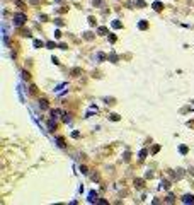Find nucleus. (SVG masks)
Segmentation results:
<instances>
[{
  "instance_id": "obj_3",
  "label": "nucleus",
  "mask_w": 194,
  "mask_h": 205,
  "mask_svg": "<svg viewBox=\"0 0 194 205\" xmlns=\"http://www.w3.org/2000/svg\"><path fill=\"white\" fill-rule=\"evenodd\" d=\"M153 9H155V10H162V4H160V2H155V4H153Z\"/></svg>"
},
{
  "instance_id": "obj_13",
  "label": "nucleus",
  "mask_w": 194,
  "mask_h": 205,
  "mask_svg": "<svg viewBox=\"0 0 194 205\" xmlns=\"http://www.w3.org/2000/svg\"><path fill=\"white\" fill-rule=\"evenodd\" d=\"M48 106V104H46V99H43V101H41V108H46Z\"/></svg>"
},
{
  "instance_id": "obj_2",
  "label": "nucleus",
  "mask_w": 194,
  "mask_h": 205,
  "mask_svg": "<svg viewBox=\"0 0 194 205\" xmlns=\"http://www.w3.org/2000/svg\"><path fill=\"white\" fill-rule=\"evenodd\" d=\"M182 202H184V204H194V196L193 195H186L184 198H182Z\"/></svg>"
},
{
  "instance_id": "obj_4",
  "label": "nucleus",
  "mask_w": 194,
  "mask_h": 205,
  "mask_svg": "<svg viewBox=\"0 0 194 205\" xmlns=\"http://www.w3.org/2000/svg\"><path fill=\"white\" fill-rule=\"evenodd\" d=\"M89 196H90V198H89L90 202H96V200H97V195H96V193H94V192H92V193H90V195H89Z\"/></svg>"
},
{
  "instance_id": "obj_11",
  "label": "nucleus",
  "mask_w": 194,
  "mask_h": 205,
  "mask_svg": "<svg viewBox=\"0 0 194 205\" xmlns=\"http://www.w3.org/2000/svg\"><path fill=\"white\" fill-rule=\"evenodd\" d=\"M111 120H114V121H117V120H119V116H117V115H111Z\"/></svg>"
},
{
  "instance_id": "obj_8",
  "label": "nucleus",
  "mask_w": 194,
  "mask_h": 205,
  "mask_svg": "<svg viewBox=\"0 0 194 205\" xmlns=\"http://www.w3.org/2000/svg\"><path fill=\"white\" fill-rule=\"evenodd\" d=\"M145 156H146V150H141L140 152V159H145Z\"/></svg>"
},
{
  "instance_id": "obj_1",
  "label": "nucleus",
  "mask_w": 194,
  "mask_h": 205,
  "mask_svg": "<svg viewBox=\"0 0 194 205\" xmlns=\"http://www.w3.org/2000/svg\"><path fill=\"white\" fill-rule=\"evenodd\" d=\"M26 19H27L26 14H15V16H14V24H15V26H22V24L26 22Z\"/></svg>"
},
{
  "instance_id": "obj_12",
  "label": "nucleus",
  "mask_w": 194,
  "mask_h": 205,
  "mask_svg": "<svg viewBox=\"0 0 194 205\" xmlns=\"http://www.w3.org/2000/svg\"><path fill=\"white\" fill-rule=\"evenodd\" d=\"M34 46H36V48H38V46H43V43H41V41H34Z\"/></svg>"
},
{
  "instance_id": "obj_6",
  "label": "nucleus",
  "mask_w": 194,
  "mask_h": 205,
  "mask_svg": "<svg viewBox=\"0 0 194 205\" xmlns=\"http://www.w3.org/2000/svg\"><path fill=\"white\" fill-rule=\"evenodd\" d=\"M146 28H148V24H146L145 21H143V22H140V29H146Z\"/></svg>"
},
{
  "instance_id": "obj_10",
  "label": "nucleus",
  "mask_w": 194,
  "mask_h": 205,
  "mask_svg": "<svg viewBox=\"0 0 194 205\" xmlns=\"http://www.w3.org/2000/svg\"><path fill=\"white\" fill-rule=\"evenodd\" d=\"M112 26H114V28H121L123 24H121V22H117V21H116V22H112Z\"/></svg>"
},
{
  "instance_id": "obj_9",
  "label": "nucleus",
  "mask_w": 194,
  "mask_h": 205,
  "mask_svg": "<svg viewBox=\"0 0 194 205\" xmlns=\"http://www.w3.org/2000/svg\"><path fill=\"white\" fill-rule=\"evenodd\" d=\"M99 33H101V34H106L107 29H106V28H99Z\"/></svg>"
},
{
  "instance_id": "obj_7",
  "label": "nucleus",
  "mask_w": 194,
  "mask_h": 205,
  "mask_svg": "<svg viewBox=\"0 0 194 205\" xmlns=\"http://www.w3.org/2000/svg\"><path fill=\"white\" fill-rule=\"evenodd\" d=\"M136 5L141 9V7H145V2H141V0H136Z\"/></svg>"
},
{
  "instance_id": "obj_5",
  "label": "nucleus",
  "mask_w": 194,
  "mask_h": 205,
  "mask_svg": "<svg viewBox=\"0 0 194 205\" xmlns=\"http://www.w3.org/2000/svg\"><path fill=\"white\" fill-rule=\"evenodd\" d=\"M135 185L138 186V188H141V186H143V181H141V179H135Z\"/></svg>"
}]
</instances>
